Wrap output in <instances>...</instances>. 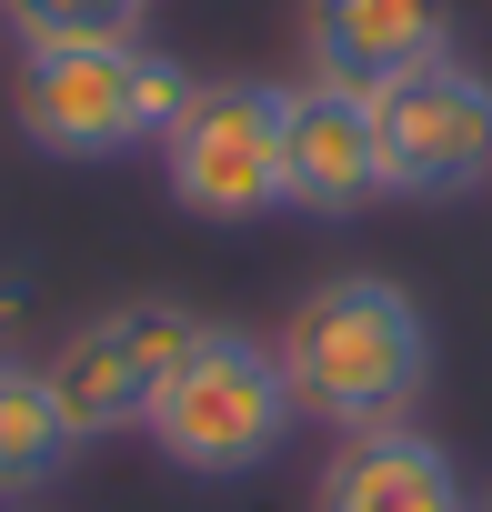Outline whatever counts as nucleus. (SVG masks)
<instances>
[{
    "instance_id": "nucleus-1",
    "label": "nucleus",
    "mask_w": 492,
    "mask_h": 512,
    "mask_svg": "<svg viewBox=\"0 0 492 512\" xmlns=\"http://www.w3.org/2000/svg\"><path fill=\"white\" fill-rule=\"evenodd\" d=\"M282 382H292V412L322 422L332 442L342 432H382V422H412L422 392H432V312L392 282V272H332L312 282L282 332Z\"/></svg>"
},
{
    "instance_id": "nucleus-2",
    "label": "nucleus",
    "mask_w": 492,
    "mask_h": 512,
    "mask_svg": "<svg viewBox=\"0 0 492 512\" xmlns=\"http://www.w3.org/2000/svg\"><path fill=\"white\" fill-rule=\"evenodd\" d=\"M181 101H191V71L151 41H51V51H21V81H11V121L41 161L161 151Z\"/></svg>"
},
{
    "instance_id": "nucleus-3",
    "label": "nucleus",
    "mask_w": 492,
    "mask_h": 512,
    "mask_svg": "<svg viewBox=\"0 0 492 512\" xmlns=\"http://www.w3.org/2000/svg\"><path fill=\"white\" fill-rule=\"evenodd\" d=\"M292 382H282V352L241 322H201V342L181 352V372L161 382L151 402V452L191 482H241L262 472L282 442H292Z\"/></svg>"
},
{
    "instance_id": "nucleus-4",
    "label": "nucleus",
    "mask_w": 492,
    "mask_h": 512,
    "mask_svg": "<svg viewBox=\"0 0 492 512\" xmlns=\"http://www.w3.org/2000/svg\"><path fill=\"white\" fill-rule=\"evenodd\" d=\"M161 181L211 231L282 211V81H191L181 121L161 131Z\"/></svg>"
},
{
    "instance_id": "nucleus-5",
    "label": "nucleus",
    "mask_w": 492,
    "mask_h": 512,
    "mask_svg": "<svg viewBox=\"0 0 492 512\" xmlns=\"http://www.w3.org/2000/svg\"><path fill=\"white\" fill-rule=\"evenodd\" d=\"M191 342H201V312H191V302H171V292H131V302L71 322L61 352H51L41 372H51L71 432L101 442V432H141V422H151V402H161V382L181 372Z\"/></svg>"
},
{
    "instance_id": "nucleus-6",
    "label": "nucleus",
    "mask_w": 492,
    "mask_h": 512,
    "mask_svg": "<svg viewBox=\"0 0 492 512\" xmlns=\"http://www.w3.org/2000/svg\"><path fill=\"white\" fill-rule=\"evenodd\" d=\"M382 121V191L392 201H472L492 191V71L442 51L372 91Z\"/></svg>"
},
{
    "instance_id": "nucleus-7",
    "label": "nucleus",
    "mask_w": 492,
    "mask_h": 512,
    "mask_svg": "<svg viewBox=\"0 0 492 512\" xmlns=\"http://www.w3.org/2000/svg\"><path fill=\"white\" fill-rule=\"evenodd\" d=\"M392 201L382 191V121H372V91L352 81H282V211H312V221H352Z\"/></svg>"
},
{
    "instance_id": "nucleus-8",
    "label": "nucleus",
    "mask_w": 492,
    "mask_h": 512,
    "mask_svg": "<svg viewBox=\"0 0 492 512\" xmlns=\"http://www.w3.org/2000/svg\"><path fill=\"white\" fill-rule=\"evenodd\" d=\"M312 512H472V482L422 422H382V432L332 442V462L312 482Z\"/></svg>"
},
{
    "instance_id": "nucleus-9",
    "label": "nucleus",
    "mask_w": 492,
    "mask_h": 512,
    "mask_svg": "<svg viewBox=\"0 0 492 512\" xmlns=\"http://www.w3.org/2000/svg\"><path fill=\"white\" fill-rule=\"evenodd\" d=\"M302 51L322 81L382 91L452 51V0H302Z\"/></svg>"
},
{
    "instance_id": "nucleus-10",
    "label": "nucleus",
    "mask_w": 492,
    "mask_h": 512,
    "mask_svg": "<svg viewBox=\"0 0 492 512\" xmlns=\"http://www.w3.org/2000/svg\"><path fill=\"white\" fill-rule=\"evenodd\" d=\"M71 452H81V432H71L51 372L41 362H0V502L51 492L71 472Z\"/></svg>"
},
{
    "instance_id": "nucleus-11",
    "label": "nucleus",
    "mask_w": 492,
    "mask_h": 512,
    "mask_svg": "<svg viewBox=\"0 0 492 512\" xmlns=\"http://www.w3.org/2000/svg\"><path fill=\"white\" fill-rule=\"evenodd\" d=\"M151 0H0V31L21 51H51V41H141Z\"/></svg>"
},
{
    "instance_id": "nucleus-12",
    "label": "nucleus",
    "mask_w": 492,
    "mask_h": 512,
    "mask_svg": "<svg viewBox=\"0 0 492 512\" xmlns=\"http://www.w3.org/2000/svg\"><path fill=\"white\" fill-rule=\"evenodd\" d=\"M472 512H492V492H472Z\"/></svg>"
}]
</instances>
